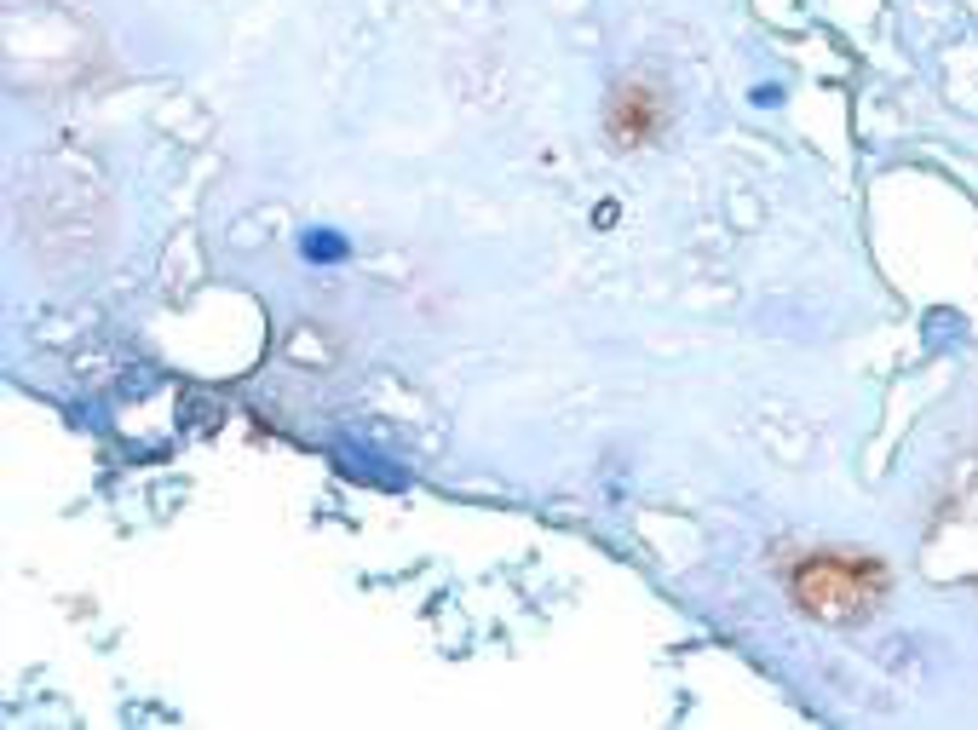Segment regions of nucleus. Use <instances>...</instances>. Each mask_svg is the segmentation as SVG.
Listing matches in <instances>:
<instances>
[{
  "instance_id": "f257e3e1",
  "label": "nucleus",
  "mask_w": 978,
  "mask_h": 730,
  "mask_svg": "<svg viewBox=\"0 0 978 730\" xmlns=\"http://www.w3.org/2000/svg\"><path fill=\"white\" fill-rule=\"evenodd\" d=\"M794 593L817 616H846L852 604H869V564H840V558H817L794 575Z\"/></svg>"
},
{
  "instance_id": "f03ea898",
  "label": "nucleus",
  "mask_w": 978,
  "mask_h": 730,
  "mask_svg": "<svg viewBox=\"0 0 978 730\" xmlns=\"http://www.w3.org/2000/svg\"><path fill=\"white\" fill-rule=\"evenodd\" d=\"M656 127H662V110H656V98L645 87H622L610 98V133H616V144H639Z\"/></svg>"
}]
</instances>
